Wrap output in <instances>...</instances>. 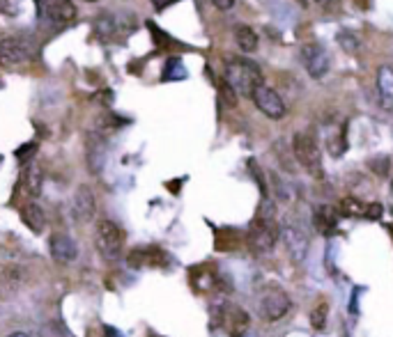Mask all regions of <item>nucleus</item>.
Returning a JSON list of instances; mask_svg holds the SVG:
<instances>
[{
  "label": "nucleus",
  "mask_w": 393,
  "mask_h": 337,
  "mask_svg": "<svg viewBox=\"0 0 393 337\" xmlns=\"http://www.w3.org/2000/svg\"><path fill=\"white\" fill-rule=\"evenodd\" d=\"M219 88H221V97H224V103L228 108H235V105H237V92H235L230 88V83H226V81L221 83Z\"/></svg>",
  "instance_id": "25"
},
{
  "label": "nucleus",
  "mask_w": 393,
  "mask_h": 337,
  "mask_svg": "<svg viewBox=\"0 0 393 337\" xmlns=\"http://www.w3.org/2000/svg\"><path fill=\"white\" fill-rule=\"evenodd\" d=\"M8 337H30L28 333H12V335H8Z\"/></svg>",
  "instance_id": "31"
},
{
  "label": "nucleus",
  "mask_w": 393,
  "mask_h": 337,
  "mask_svg": "<svg viewBox=\"0 0 393 337\" xmlns=\"http://www.w3.org/2000/svg\"><path fill=\"white\" fill-rule=\"evenodd\" d=\"M377 92L382 108L393 110V64H382L377 69Z\"/></svg>",
  "instance_id": "17"
},
{
  "label": "nucleus",
  "mask_w": 393,
  "mask_h": 337,
  "mask_svg": "<svg viewBox=\"0 0 393 337\" xmlns=\"http://www.w3.org/2000/svg\"><path fill=\"white\" fill-rule=\"evenodd\" d=\"M251 101L255 103V108H258L262 115L270 117V120H274V122L283 120L285 112H287L285 101L281 99V95L276 90L270 88V85H260V88L253 92Z\"/></svg>",
  "instance_id": "7"
},
{
  "label": "nucleus",
  "mask_w": 393,
  "mask_h": 337,
  "mask_svg": "<svg viewBox=\"0 0 393 337\" xmlns=\"http://www.w3.org/2000/svg\"><path fill=\"white\" fill-rule=\"evenodd\" d=\"M326 314H329V303L326 301H320L311 312V326L315 330H322L324 323H326Z\"/></svg>",
  "instance_id": "23"
},
{
  "label": "nucleus",
  "mask_w": 393,
  "mask_h": 337,
  "mask_svg": "<svg viewBox=\"0 0 393 337\" xmlns=\"http://www.w3.org/2000/svg\"><path fill=\"white\" fill-rule=\"evenodd\" d=\"M150 337H161V335H154V333H150Z\"/></svg>",
  "instance_id": "32"
},
{
  "label": "nucleus",
  "mask_w": 393,
  "mask_h": 337,
  "mask_svg": "<svg viewBox=\"0 0 393 337\" xmlns=\"http://www.w3.org/2000/svg\"><path fill=\"white\" fill-rule=\"evenodd\" d=\"M95 243L104 260H120L124 250V234L113 221H99L95 229Z\"/></svg>",
  "instance_id": "6"
},
{
  "label": "nucleus",
  "mask_w": 393,
  "mask_h": 337,
  "mask_svg": "<svg viewBox=\"0 0 393 337\" xmlns=\"http://www.w3.org/2000/svg\"><path fill=\"white\" fill-rule=\"evenodd\" d=\"M209 314H212V326L226 328L233 337L246 335L248 314L241 308L230 305V303H216V305L209 310Z\"/></svg>",
  "instance_id": "5"
},
{
  "label": "nucleus",
  "mask_w": 393,
  "mask_h": 337,
  "mask_svg": "<svg viewBox=\"0 0 393 337\" xmlns=\"http://www.w3.org/2000/svg\"><path fill=\"white\" fill-rule=\"evenodd\" d=\"M71 211H74L78 223H90V221H93L95 214H97V200H95L93 188L85 186V184H81V186L76 188L74 202H71Z\"/></svg>",
  "instance_id": "10"
},
{
  "label": "nucleus",
  "mask_w": 393,
  "mask_h": 337,
  "mask_svg": "<svg viewBox=\"0 0 393 337\" xmlns=\"http://www.w3.org/2000/svg\"><path fill=\"white\" fill-rule=\"evenodd\" d=\"M278 236H281V223L276 218V207L265 195L258 216L253 218L246 229V246L253 255H270L274 246L278 243Z\"/></svg>",
  "instance_id": "1"
},
{
  "label": "nucleus",
  "mask_w": 393,
  "mask_h": 337,
  "mask_svg": "<svg viewBox=\"0 0 393 337\" xmlns=\"http://www.w3.org/2000/svg\"><path fill=\"white\" fill-rule=\"evenodd\" d=\"M255 310L262 321H281L283 316L290 314L292 301L283 287L278 285H265L255 294Z\"/></svg>",
  "instance_id": "3"
},
{
  "label": "nucleus",
  "mask_w": 393,
  "mask_h": 337,
  "mask_svg": "<svg viewBox=\"0 0 393 337\" xmlns=\"http://www.w3.org/2000/svg\"><path fill=\"white\" fill-rule=\"evenodd\" d=\"M292 154H294V161L301 165V170H306L313 179H320V177L324 175L322 151H320L318 140L309 134V131H299V134H294Z\"/></svg>",
  "instance_id": "4"
},
{
  "label": "nucleus",
  "mask_w": 393,
  "mask_h": 337,
  "mask_svg": "<svg viewBox=\"0 0 393 337\" xmlns=\"http://www.w3.org/2000/svg\"><path fill=\"white\" fill-rule=\"evenodd\" d=\"M338 216L340 211L336 207H329V204H320V207L313 211V225H315V229L326 239H331V236H336L338 232Z\"/></svg>",
  "instance_id": "13"
},
{
  "label": "nucleus",
  "mask_w": 393,
  "mask_h": 337,
  "mask_svg": "<svg viewBox=\"0 0 393 337\" xmlns=\"http://www.w3.org/2000/svg\"><path fill=\"white\" fill-rule=\"evenodd\" d=\"M313 3H315L324 14H336V12H340V0H313Z\"/></svg>",
  "instance_id": "26"
},
{
  "label": "nucleus",
  "mask_w": 393,
  "mask_h": 337,
  "mask_svg": "<svg viewBox=\"0 0 393 337\" xmlns=\"http://www.w3.org/2000/svg\"><path fill=\"white\" fill-rule=\"evenodd\" d=\"M226 83H230V88L237 92L239 97H253V92L265 85V74L253 60L246 58H230L226 62Z\"/></svg>",
  "instance_id": "2"
},
{
  "label": "nucleus",
  "mask_w": 393,
  "mask_h": 337,
  "mask_svg": "<svg viewBox=\"0 0 393 337\" xmlns=\"http://www.w3.org/2000/svg\"><path fill=\"white\" fill-rule=\"evenodd\" d=\"M338 211L352 218H379L382 216V204H368L364 200H357V197H345Z\"/></svg>",
  "instance_id": "15"
},
{
  "label": "nucleus",
  "mask_w": 393,
  "mask_h": 337,
  "mask_svg": "<svg viewBox=\"0 0 393 337\" xmlns=\"http://www.w3.org/2000/svg\"><path fill=\"white\" fill-rule=\"evenodd\" d=\"M212 5H214L216 10H221V12H228V10H233L235 0H212Z\"/></svg>",
  "instance_id": "27"
},
{
  "label": "nucleus",
  "mask_w": 393,
  "mask_h": 337,
  "mask_svg": "<svg viewBox=\"0 0 393 337\" xmlns=\"http://www.w3.org/2000/svg\"><path fill=\"white\" fill-rule=\"evenodd\" d=\"M104 158H106V140L102 134H90L88 142H85V161H88V170L93 175H99L104 168Z\"/></svg>",
  "instance_id": "12"
},
{
  "label": "nucleus",
  "mask_w": 393,
  "mask_h": 337,
  "mask_svg": "<svg viewBox=\"0 0 393 337\" xmlns=\"http://www.w3.org/2000/svg\"><path fill=\"white\" fill-rule=\"evenodd\" d=\"M235 42H237V46L244 53H255L258 51L260 39L251 25H237V28H235Z\"/></svg>",
  "instance_id": "21"
},
{
  "label": "nucleus",
  "mask_w": 393,
  "mask_h": 337,
  "mask_svg": "<svg viewBox=\"0 0 393 337\" xmlns=\"http://www.w3.org/2000/svg\"><path fill=\"white\" fill-rule=\"evenodd\" d=\"M299 55H301V62H304V69L309 71V76L315 78V81L324 78L326 71L331 69V58L322 44H304Z\"/></svg>",
  "instance_id": "8"
},
{
  "label": "nucleus",
  "mask_w": 393,
  "mask_h": 337,
  "mask_svg": "<svg viewBox=\"0 0 393 337\" xmlns=\"http://www.w3.org/2000/svg\"><path fill=\"white\" fill-rule=\"evenodd\" d=\"M23 188H25V193L32 197H37L42 193V170H39V165L30 163L28 168L23 170Z\"/></svg>",
  "instance_id": "22"
},
{
  "label": "nucleus",
  "mask_w": 393,
  "mask_h": 337,
  "mask_svg": "<svg viewBox=\"0 0 393 337\" xmlns=\"http://www.w3.org/2000/svg\"><path fill=\"white\" fill-rule=\"evenodd\" d=\"M88 3H95V0H88Z\"/></svg>",
  "instance_id": "34"
},
{
  "label": "nucleus",
  "mask_w": 393,
  "mask_h": 337,
  "mask_svg": "<svg viewBox=\"0 0 393 337\" xmlns=\"http://www.w3.org/2000/svg\"><path fill=\"white\" fill-rule=\"evenodd\" d=\"M47 14L53 23H69L76 16V5L74 0H47Z\"/></svg>",
  "instance_id": "18"
},
{
  "label": "nucleus",
  "mask_w": 393,
  "mask_h": 337,
  "mask_svg": "<svg viewBox=\"0 0 393 337\" xmlns=\"http://www.w3.org/2000/svg\"><path fill=\"white\" fill-rule=\"evenodd\" d=\"M391 193H393V182H391Z\"/></svg>",
  "instance_id": "33"
},
{
  "label": "nucleus",
  "mask_w": 393,
  "mask_h": 337,
  "mask_svg": "<svg viewBox=\"0 0 393 337\" xmlns=\"http://www.w3.org/2000/svg\"><path fill=\"white\" fill-rule=\"evenodd\" d=\"M326 149L333 158L343 156L347 149V138H345V124H333V129L326 131Z\"/></svg>",
  "instance_id": "20"
},
{
  "label": "nucleus",
  "mask_w": 393,
  "mask_h": 337,
  "mask_svg": "<svg viewBox=\"0 0 393 337\" xmlns=\"http://www.w3.org/2000/svg\"><path fill=\"white\" fill-rule=\"evenodd\" d=\"M115 18L113 16H108V14H104V16H99L97 18V35H99L102 39H106V37H110L115 32Z\"/></svg>",
  "instance_id": "24"
},
{
  "label": "nucleus",
  "mask_w": 393,
  "mask_h": 337,
  "mask_svg": "<svg viewBox=\"0 0 393 337\" xmlns=\"http://www.w3.org/2000/svg\"><path fill=\"white\" fill-rule=\"evenodd\" d=\"M106 337H120V335H117L113 328H106Z\"/></svg>",
  "instance_id": "30"
},
{
  "label": "nucleus",
  "mask_w": 393,
  "mask_h": 337,
  "mask_svg": "<svg viewBox=\"0 0 393 337\" xmlns=\"http://www.w3.org/2000/svg\"><path fill=\"white\" fill-rule=\"evenodd\" d=\"M28 49L19 39H0V67H16V64L28 62Z\"/></svg>",
  "instance_id": "14"
},
{
  "label": "nucleus",
  "mask_w": 393,
  "mask_h": 337,
  "mask_svg": "<svg viewBox=\"0 0 393 337\" xmlns=\"http://www.w3.org/2000/svg\"><path fill=\"white\" fill-rule=\"evenodd\" d=\"M21 221L28 225L35 234L44 232V227H47V216H44V209L35 202L25 204V207L21 209Z\"/></svg>",
  "instance_id": "19"
},
{
  "label": "nucleus",
  "mask_w": 393,
  "mask_h": 337,
  "mask_svg": "<svg viewBox=\"0 0 393 337\" xmlns=\"http://www.w3.org/2000/svg\"><path fill=\"white\" fill-rule=\"evenodd\" d=\"M338 39H340V42L345 44V46H343L345 51H355V49H357V42H355V39H347L345 35H340Z\"/></svg>",
  "instance_id": "28"
},
{
  "label": "nucleus",
  "mask_w": 393,
  "mask_h": 337,
  "mask_svg": "<svg viewBox=\"0 0 393 337\" xmlns=\"http://www.w3.org/2000/svg\"><path fill=\"white\" fill-rule=\"evenodd\" d=\"M131 266H166L168 255L159 248H136L129 255Z\"/></svg>",
  "instance_id": "16"
},
{
  "label": "nucleus",
  "mask_w": 393,
  "mask_h": 337,
  "mask_svg": "<svg viewBox=\"0 0 393 337\" xmlns=\"http://www.w3.org/2000/svg\"><path fill=\"white\" fill-rule=\"evenodd\" d=\"M49 250H51V257H53L58 264H71V262H76V257H78L76 241L71 239L69 234H62V232L51 236Z\"/></svg>",
  "instance_id": "11"
},
{
  "label": "nucleus",
  "mask_w": 393,
  "mask_h": 337,
  "mask_svg": "<svg viewBox=\"0 0 393 337\" xmlns=\"http://www.w3.org/2000/svg\"><path fill=\"white\" fill-rule=\"evenodd\" d=\"M281 236H283L285 241V248L287 253L292 255V260H304L306 257V250H309V232H306V227L297 221H292V218H287V221L281 225Z\"/></svg>",
  "instance_id": "9"
},
{
  "label": "nucleus",
  "mask_w": 393,
  "mask_h": 337,
  "mask_svg": "<svg viewBox=\"0 0 393 337\" xmlns=\"http://www.w3.org/2000/svg\"><path fill=\"white\" fill-rule=\"evenodd\" d=\"M173 3H178V0H152V5L156 10H166L168 5H173Z\"/></svg>",
  "instance_id": "29"
}]
</instances>
